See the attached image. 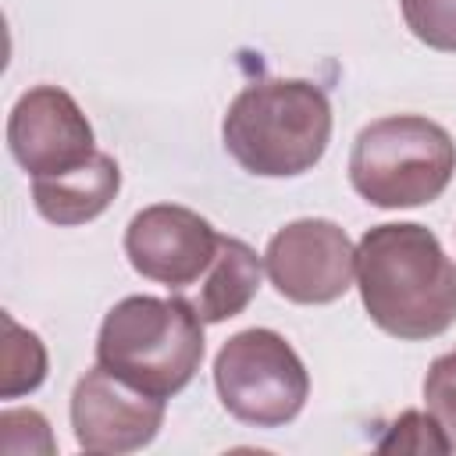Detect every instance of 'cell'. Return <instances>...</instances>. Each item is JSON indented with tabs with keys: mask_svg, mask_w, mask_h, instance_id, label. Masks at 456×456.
<instances>
[{
	"mask_svg": "<svg viewBox=\"0 0 456 456\" xmlns=\"http://www.w3.org/2000/svg\"><path fill=\"white\" fill-rule=\"evenodd\" d=\"M356 285L363 310L392 338H435L456 321V264L424 224L370 228L356 246Z\"/></svg>",
	"mask_w": 456,
	"mask_h": 456,
	"instance_id": "1",
	"label": "cell"
},
{
	"mask_svg": "<svg viewBox=\"0 0 456 456\" xmlns=\"http://www.w3.org/2000/svg\"><path fill=\"white\" fill-rule=\"evenodd\" d=\"M224 150L242 171L292 178L310 171L331 139V103L306 78H267L246 86L221 125Z\"/></svg>",
	"mask_w": 456,
	"mask_h": 456,
	"instance_id": "2",
	"label": "cell"
},
{
	"mask_svg": "<svg viewBox=\"0 0 456 456\" xmlns=\"http://www.w3.org/2000/svg\"><path fill=\"white\" fill-rule=\"evenodd\" d=\"M200 360L203 321L182 296H128L100 324L96 363L150 395L171 399L182 392Z\"/></svg>",
	"mask_w": 456,
	"mask_h": 456,
	"instance_id": "3",
	"label": "cell"
},
{
	"mask_svg": "<svg viewBox=\"0 0 456 456\" xmlns=\"http://www.w3.org/2000/svg\"><path fill=\"white\" fill-rule=\"evenodd\" d=\"M456 171V142L452 135L420 118V114H392L370 121L349 153V182L353 189L385 210L424 207L438 200Z\"/></svg>",
	"mask_w": 456,
	"mask_h": 456,
	"instance_id": "4",
	"label": "cell"
},
{
	"mask_svg": "<svg viewBox=\"0 0 456 456\" xmlns=\"http://www.w3.org/2000/svg\"><path fill=\"white\" fill-rule=\"evenodd\" d=\"M214 385L221 406L253 428H281L296 420L310 395L303 360L271 328L232 335L214 360Z\"/></svg>",
	"mask_w": 456,
	"mask_h": 456,
	"instance_id": "5",
	"label": "cell"
},
{
	"mask_svg": "<svg viewBox=\"0 0 456 456\" xmlns=\"http://www.w3.org/2000/svg\"><path fill=\"white\" fill-rule=\"evenodd\" d=\"M264 271L278 296L303 306H321L349 292L356 249L335 221L299 217L271 235L264 249Z\"/></svg>",
	"mask_w": 456,
	"mask_h": 456,
	"instance_id": "6",
	"label": "cell"
},
{
	"mask_svg": "<svg viewBox=\"0 0 456 456\" xmlns=\"http://www.w3.org/2000/svg\"><path fill=\"white\" fill-rule=\"evenodd\" d=\"M217 242L221 235L210 228L207 217L175 203L139 210L125 232V253L132 267L142 278L167 285L175 292H185L207 274Z\"/></svg>",
	"mask_w": 456,
	"mask_h": 456,
	"instance_id": "7",
	"label": "cell"
},
{
	"mask_svg": "<svg viewBox=\"0 0 456 456\" xmlns=\"http://www.w3.org/2000/svg\"><path fill=\"white\" fill-rule=\"evenodd\" d=\"M164 424V399L150 395L103 363L86 370L71 392V428L86 452H132L153 442Z\"/></svg>",
	"mask_w": 456,
	"mask_h": 456,
	"instance_id": "8",
	"label": "cell"
},
{
	"mask_svg": "<svg viewBox=\"0 0 456 456\" xmlns=\"http://www.w3.org/2000/svg\"><path fill=\"white\" fill-rule=\"evenodd\" d=\"M7 146L32 178L61 175L96 153L89 118L57 86H36L18 96L7 118Z\"/></svg>",
	"mask_w": 456,
	"mask_h": 456,
	"instance_id": "9",
	"label": "cell"
},
{
	"mask_svg": "<svg viewBox=\"0 0 456 456\" xmlns=\"http://www.w3.org/2000/svg\"><path fill=\"white\" fill-rule=\"evenodd\" d=\"M121 189V167L110 153H93L86 164L61 175L32 178L36 210L53 224H86L100 217Z\"/></svg>",
	"mask_w": 456,
	"mask_h": 456,
	"instance_id": "10",
	"label": "cell"
},
{
	"mask_svg": "<svg viewBox=\"0 0 456 456\" xmlns=\"http://www.w3.org/2000/svg\"><path fill=\"white\" fill-rule=\"evenodd\" d=\"M256 289H260V256L242 239L221 235L207 274L175 296H182L203 324H217V321L242 314L253 303Z\"/></svg>",
	"mask_w": 456,
	"mask_h": 456,
	"instance_id": "11",
	"label": "cell"
},
{
	"mask_svg": "<svg viewBox=\"0 0 456 456\" xmlns=\"http://www.w3.org/2000/svg\"><path fill=\"white\" fill-rule=\"evenodd\" d=\"M0 374H4V399H14L21 392H32L46 378V349L43 342L18 328L11 314H4V356H0Z\"/></svg>",
	"mask_w": 456,
	"mask_h": 456,
	"instance_id": "12",
	"label": "cell"
},
{
	"mask_svg": "<svg viewBox=\"0 0 456 456\" xmlns=\"http://www.w3.org/2000/svg\"><path fill=\"white\" fill-rule=\"evenodd\" d=\"M406 28L431 50L456 53V0H399Z\"/></svg>",
	"mask_w": 456,
	"mask_h": 456,
	"instance_id": "13",
	"label": "cell"
},
{
	"mask_svg": "<svg viewBox=\"0 0 456 456\" xmlns=\"http://www.w3.org/2000/svg\"><path fill=\"white\" fill-rule=\"evenodd\" d=\"M378 452H452L431 413L406 410L378 442Z\"/></svg>",
	"mask_w": 456,
	"mask_h": 456,
	"instance_id": "14",
	"label": "cell"
},
{
	"mask_svg": "<svg viewBox=\"0 0 456 456\" xmlns=\"http://www.w3.org/2000/svg\"><path fill=\"white\" fill-rule=\"evenodd\" d=\"M424 403L442 435L449 438V449H456V349L431 363L424 378Z\"/></svg>",
	"mask_w": 456,
	"mask_h": 456,
	"instance_id": "15",
	"label": "cell"
}]
</instances>
